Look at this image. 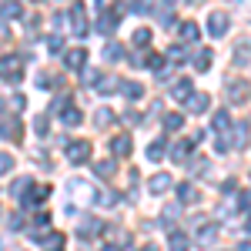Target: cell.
Listing matches in <instances>:
<instances>
[{
    "label": "cell",
    "mask_w": 251,
    "mask_h": 251,
    "mask_svg": "<svg viewBox=\"0 0 251 251\" xmlns=\"http://www.w3.org/2000/svg\"><path fill=\"white\" fill-rule=\"evenodd\" d=\"M100 251H121V248H117V245H104Z\"/></svg>",
    "instance_id": "cell-42"
},
{
    "label": "cell",
    "mask_w": 251,
    "mask_h": 251,
    "mask_svg": "<svg viewBox=\"0 0 251 251\" xmlns=\"http://www.w3.org/2000/svg\"><path fill=\"white\" fill-rule=\"evenodd\" d=\"M117 87H121V94L127 97V100H137V97L144 94V87L134 84V80H117Z\"/></svg>",
    "instance_id": "cell-10"
},
{
    "label": "cell",
    "mask_w": 251,
    "mask_h": 251,
    "mask_svg": "<svg viewBox=\"0 0 251 251\" xmlns=\"http://www.w3.org/2000/svg\"><path fill=\"white\" fill-rule=\"evenodd\" d=\"M24 77V60L17 54H7V57H0V80H10V84H17Z\"/></svg>",
    "instance_id": "cell-1"
},
{
    "label": "cell",
    "mask_w": 251,
    "mask_h": 251,
    "mask_svg": "<svg viewBox=\"0 0 251 251\" xmlns=\"http://www.w3.org/2000/svg\"><path fill=\"white\" fill-rule=\"evenodd\" d=\"M84 60H87V50H84V47H74V50H67V54H64V64H67L71 71H80V67H84Z\"/></svg>",
    "instance_id": "cell-7"
},
{
    "label": "cell",
    "mask_w": 251,
    "mask_h": 251,
    "mask_svg": "<svg viewBox=\"0 0 251 251\" xmlns=\"http://www.w3.org/2000/svg\"><path fill=\"white\" fill-rule=\"evenodd\" d=\"M47 194H50V188H34V191L27 194V198H20V204H27V208H30V204H40Z\"/></svg>",
    "instance_id": "cell-19"
},
{
    "label": "cell",
    "mask_w": 251,
    "mask_h": 251,
    "mask_svg": "<svg viewBox=\"0 0 251 251\" xmlns=\"http://www.w3.org/2000/svg\"><path fill=\"white\" fill-rule=\"evenodd\" d=\"M114 27H117V14H100V20H97L100 34H114Z\"/></svg>",
    "instance_id": "cell-18"
},
{
    "label": "cell",
    "mask_w": 251,
    "mask_h": 251,
    "mask_svg": "<svg viewBox=\"0 0 251 251\" xmlns=\"http://www.w3.org/2000/svg\"><path fill=\"white\" fill-rule=\"evenodd\" d=\"M164 3H177V0H164Z\"/></svg>",
    "instance_id": "cell-44"
},
{
    "label": "cell",
    "mask_w": 251,
    "mask_h": 251,
    "mask_svg": "<svg viewBox=\"0 0 251 251\" xmlns=\"http://www.w3.org/2000/svg\"><path fill=\"white\" fill-rule=\"evenodd\" d=\"M214 234H218V228H214V225H204V228L198 231V245H204V248H208V245L214 241Z\"/></svg>",
    "instance_id": "cell-25"
},
{
    "label": "cell",
    "mask_w": 251,
    "mask_h": 251,
    "mask_svg": "<svg viewBox=\"0 0 251 251\" xmlns=\"http://www.w3.org/2000/svg\"><path fill=\"white\" fill-rule=\"evenodd\" d=\"M181 40H184V44H194V40H198V24H191V20L181 24Z\"/></svg>",
    "instance_id": "cell-24"
},
{
    "label": "cell",
    "mask_w": 251,
    "mask_h": 251,
    "mask_svg": "<svg viewBox=\"0 0 251 251\" xmlns=\"http://www.w3.org/2000/svg\"><path fill=\"white\" fill-rule=\"evenodd\" d=\"M0 40H7V27L3 24H0Z\"/></svg>",
    "instance_id": "cell-43"
},
{
    "label": "cell",
    "mask_w": 251,
    "mask_h": 251,
    "mask_svg": "<svg viewBox=\"0 0 251 251\" xmlns=\"http://www.w3.org/2000/svg\"><path fill=\"white\" fill-rule=\"evenodd\" d=\"M148 44H151V30H144V27L134 30V47H148Z\"/></svg>",
    "instance_id": "cell-29"
},
{
    "label": "cell",
    "mask_w": 251,
    "mask_h": 251,
    "mask_svg": "<svg viewBox=\"0 0 251 251\" xmlns=\"http://www.w3.org/2000/svg\"><path fill=\"white\" fill-rule=\"evenodd\" d=\"M191 148H194L191 141H177V144L171 148V157L177 161V164H184V161H188V154H191Z\"/></svg>",
    "instance_id": "cell-13"
},
{
    "label": "cell",
    "mask_w": 251,
    "mask_h": 251,
    "mask_svg": "<svg viewBox=\"0 0 251 251\" xmlns=\"http://www.w3.org/2000/svg\"><path fill=\"white\" fill-rule=\"evenodd\" d=\"M164 154H168V148H164V141H154V144L148 148V161H161Z\"/></svg>",
    "instance_id": "cell-26"
},
{
    "label": "cell",
    "mask_w": 251,
    "mask_h": 251,
    "mask_svg": "<svg viewBox=\"0 0 251 251\" xmlns=\"http://www.w3.org/2000/svg\"><path fill=\"white\" fill-rule=\"evenodd\" d=\"M245 91H248V84H245V80H238V84H234V80H231V84H228V100H231V104H234V100L241 104V100L248 97V94H245Z\"/></svg>",
    "instance_id": "cell-15"
},
{
    "label": "cell",
    "mask_w": 251,
    "mask_h": 251,
    "mask_svg": "<svg viewBox=\"0 0 251 251\" xmlns=\"http://www.w3.org/2000/svg\"><path fill=\"white\" fill-rule=\"evenodd\" d=\"M245 141H248V124H241V127H238V134H234V144H231V148H245Z\"/></svg>",
    "instance_id": "cell-34"
},
{
    "label": "cell",
    "mask_w": 251,
    "mask_h": 251,
    "mask_svg": "<svg viewBox=\"0 0 251 251\" xmlns=\"http://www.w3.org/2000/svg\"><path fill=\"white\" fill-rule=\"evenodd\" d=\"M111 121H114V114H111L107 107H100V111H97V127H107Z\"/></svg>",
    "instance_id": "cell-33"
},
{
    "label": "cell",
    "mask_w": 251,
    "mask_h": 251,
    "mask_svg": "<svg viewBox=\"0 0 251 251\" xmlns=\"http://www.w3.org/2000/svg\"><path fill=\"white\" fill-rule=\"evenodd\" d=\"M168 248L171 251H188L191 248V238H188L184 231H171L168 234Z\"/></svg>",
    "instance_id": "cell-8"
},
{
    "label": "cell",
    "mask_w": 251,
    "mask_h": 251,
    "mask_svg": "<svg viewBox=\"0 0 251 251\" xmlns=\"http://www.w3.org/2000/svg\"><path fill=\"white\" fill-rule=\"evenodd\" d=\"M27 188H30V177H17V181H14V188H10V194H24Z\"/></svg>",
    "instance_id": "cell-35"
},
{
    "label": "cell",
    "mask_w": 251,
    "mask_h": 251,
    "mask_svg": "<svg viewBox=\"0 0 251 251\" xmlns=\"http://www.w3.org/2000/svg\"><path fill=\"white\" fill-rule=\"evenodd\" d=\"M94 174H97V177H104V181H107V177H114V161H97Z\"/></svg>",
    "instance_id": "cell-22"
},
{
    "label": "cell",
    "mask_w": 251,
    "mask_h": 251,
    "mask_svg": "<svg viewBox=\"0 0 251 251\" xmlns=\"http://www.w3.org/2000/svg\"><path fill=\"white\" fill-rule=\"evenodd\" d=\"M191 91H194V84H191V80H188V77H181V80H177V84H174L171 97H174V100H188V94H191Z\"/></svg>",
    "instance_id": "cell-14"
},
{
    "label": "cell",
    "mask_w": 251,
    "mask_h": 251,
    "mask_svg": "<svg viewBox=\"0 0 251 251\" xmlns=\"http://www.w3.org/2000/svg\"><path fill=\"white\" fill-rule=\"evenodd\" d=\"M97 231H100V221H94V218H87V221H84V225L77 228V234H80V238H94Z\"/></svg>",
    "instance_id": "cell-21"
},
{
    "label": "cell",
    "mask_w": 251,
    "mask_h": 251,
    "mask_svg": "<svg viewBox=\"0 0 251 251\" xmlns=\"http://www.w3.org/2000/svg\"><path fill=\"white\" fill-rule=\"evenodd\" d=\"M71 191L80 194V201H94V191H91V184H84V181H74V184H71Z\"/></svg>",
    "instance_id": "cell-23"
},
{
    "label": "cell",
    "mask_w": 251,
    "mask_h": 251,
    "mask_svg": "<svg viewBox=\"0 0 251 251\" xmlns=\"http://www.w3.org/2000/svg\"><path fill=\"white\" fill-rule=\"evenodd\" d=\"M234 64H238V67H248V44H241V47L234 50Z\"/></svg>",
    "instance_id": "cell-31"
},
{
    "label": "cell",
    "mask_w": 251,
    "mask_h": 251,
    "mask_svg": "<svg viewBox=\"0 0 251 251\" xmlns=\"http://www.w3.org/2000/svg\"><path fill=\"white\" fill-rule=\"evenodd\" d=\"M148 67H151V71H164V57H161V54H151V57H148Z\"/></svg>",
    "instance_id": "cell-36"
},
{
    "label": "cell",
    "mask_w": 251,
    "mask_h": 251,
    "mask_svg": "<svg viewBox=\"0 0 251 251\" xmlns=\"http://www.w3.org/2000/svg\"><path fill=\"white\" fill-rule=\"evenodd\" d=\"M0 14H3L7 20H14V17H20L24 10H20V3H17V0H3V3H0Z\"/></svg>",
    "instance_id": "cell-20"
},
{
    "label": "cell",
    "mask_w": 251,
    "mask_h": 251,
    "mask_svg": "<svg viewBox=\"0 0 251 251\" xmlns=\"http://www.w3.org/2000/svg\"><path fill=\"white\" fill-rule=\"evenodd\" d=\"M208 104H211V94H204V91H191V94H188V100H184V107H188L191 114H201Z\"/></svg>",
    "instance_id": "cell-4"
},
{
    "label": "cell",
    "mask_w": 251,
    "mask_h": 251,
    "mask_svg": "<svg viewBox=\"0 0 251 251\" xmlns=\"http://www.w3.org/2000/svg\"><path fill=\"white\" fill-rule=\"evenodd\" d=\"M47 50H50V54H60V50H64V40L60 37H47Z\"/></svg>",
    "instance_id": "cell-37"
},
{
    "label": "cell",
    "mask_w": 251,
    "mask_h": 251,
    "mask_svg": "<svg viewBox=\"0 0 251 251\" xmlns=\"http://www.w3.org/2000/svg\"><path fill=\"white\" fill-rule=\"evenodd\" d=\"M0 137H7V141H17L20 137V121L17 117H0Z\"/></svg>",
    "instance_id": "cell-6"
},
{
    "label": "cell",
    "mask_w": 251,
    "mask_h": 251,
    "mask_svg": "<svg viewBox=\"0 0 251 251\" xmlns=\"http://www.w3.org/2000/svg\"><path fill=\"white\" fill-rule=\"evenodd\" d=\"M177 201H181V204H194V201H198V188H194V184H181V188H177Z\"/></svg>",
    "instance_id": "cell-17"
},
{
    "label": "cell",
    "mask_w": 251,
    "mask_h": 251,
    "mask_svg": "<svg viewBox=\"0 0 251 251\" xmlns=\"http://www.w3.org/2000/svg\"><path fill=\"white\" fill-rule=\"evenodd\" d=\"M228 24H231V20H228L225 10H211V17H208V34H211V37H225V34H228Z\"/></svg>",
    "instance_id": "cell-2"
},
{
    "label": "cell",
    "mask_w": 251,
    "mask_h": 251,
    "mask_svg": "<svg viewBox=\"0 0 251 251\" xmlns=\"http://www.w3.org/2000/svg\"><path fill=\"white\" fill-rule=\"evenodd\" d=\"M124 121H127V124H134V127H137V124H141V121H144V117L137 114V111H127V114H124Z\"/></svg>",
    "instance_id": "cell-40"
},
{
    "label": "cell",
    "mask_w": 251,
    "mask_h": 251,
    "mask_svg": "<svg viewBox=\"0 0 251 251\" xmlns=\"http://www.w3.org/2000/svg\"><path fill=\"white\" fill-rule=\"evenodd\" d=\"M97 7H100V14H107L111 7H117V0H97Z\"/></svg>",
    "instance_id": "cell-41"
},
{
    "label": "cell",
    "mask_w": 251,
    "mask_h": 251,
    "mask_svg": "<svg viewBox=\"0 0 251 251\" xmlns=\"http://www.w3.org/2000/svg\"><path fill=\"white\" fill-rule=\"evenodd\" d=\"M60 107H64V111H60V121H64L67 127H74V124H80V111L74 107V104H67V100H64Z\"/></svg>",
    "instance_id": "cell-11"
},
{
    "label": "cell",
    "mask_w": 251,
    "mask_h": 251,
    "mask_svg": "<svg viewBox=\"0 0 251 251\" xmlns=\"http://www.w3.org/2000/svg\"><path fill=\"white\" fill-rule=\"evenodd\" d=\"M168 188H171V177H168V174H154V177L148 181V191L151 194H164Z\"/></svg>",
    "instance_id": "cell-12"
},
{
    "label": "cell",
    "mask_w": 251,
    "mask_h": 251,
    "mask_svg": "<svg viewBox=\"0 0 251 251\" xmlns=\"http://www.w3.org/2000/svg\"><path fill=\"white\" fill-rule=\"evenodd\" d=\"M211 131H218V134L231 131V114H228V111H218V114L211 117Z\"/></svg>",
    "instance_id": "cell-9"
},
{
    "label": "cell",
    "mask_w": 251,
    "mask_h": 251,
    "mask_svg": "<svg viewBox=\"0 0 251 251\" xmlns=\"http://www.w3.org/2000/svg\"><path fill=\"white\" fill-rule=\"evenodd\" d=\"M34 131H37L40 137H44L47 131H50V124H47V117H37V121H34Z\"/></svg>",
    "instance_id": "cell-39"
},
{
    "label": "cell",
    "mask_w": 251,
    "mask_h": 251,
    "mask_svg": "<svg viewBox=\"0 0 251 251\" xmlns=\"http://www.w3.org/2000/svg\"><path fill=\"white\" fill-rule=\"evenodd\" d=\"M181 124H184V117H181V114H164V127H168V131H177Z\"/></svg>",
    "instance_id": "cell-30"
},
{
    "label": "cell",
    "mask_w": 251,
    "mask_h": 251,
    "mask_svg": "<svg viewBox=\"0 0 251 251\" xmlns=\"http://www.w3.org/2000/svg\"><path fill=\"white\" fill-rule=\"evenodd\" d=\"M168 57H171L174 64H181V60H188V50H184V47H181V44H174L171 50H168Z\"/></svg>",
    "instance_id": "cell-28"
},
{
    "label": "cell",
    "mask_w": 251,
    "mask_h": 251,
    "mask_svg": "<svg viewBox=\"0 0 251 251\" xmlns=\"http://www.w3.org/2000/svg\"><path fill=\"white\" fill-rule=\"evenodd\" d=\"M121 57V47H117V44H107V47H104V60H117Z\"/></svg>",
    "instance_id": "cell-38"
},
{
    "label": "cell",
    "mask_w": 251,
    "mask_h": 251,
    "mask_svg": "<svg viewBox=\"0 0 251 251\" xmlns=\"http://www.w3.org/2000/svg\"><path fill=\"white\" fill-rule=\"evenodd\" d=\"M71 27H74V34H77V37L87 34V17H84V7H80V3L71 7Z\"/></svg>",
    "instance_id": "cell-5"
},
{
    "label": "cell",
    "mask_w": 251,
    "mask_h": 251,
    "mask_svg": "<svg viewBox=\"0 0 251 251\" xmlns=\"http://www.w3.org/2000/svg\"><path fill=\"white\" fill-rule=\"evenodd\" d=\"M211 50H201V54H198V60H194V67H198V71H208V67H211Z\"/></svg>",
    "instance_id": "cell-27"
},
{
    "label": "cell",
    "mask_w": 251,
    "mask_h": 251,
    "mask_svg": "<svg viewBox=\"0 0 251 251\" xmlns=\"http://www.w3.org/2000/svg\"><path fill=\"white\" fill-rule=\"evenodd\" d=\"M91 157V144L87 141H74V144H67V161L71 164H84Z\"/></svg>",
    "instance_id": "cell-3"
},
{
    "label": "cell",
    "mask_w": 251,
    "mask_h": 251,
    "mask_svg": "<svg viewBox=\"0 0 251 251\" xmlns=\"http://www.w3.org/2000/svg\"><path fill=\"white\" fill-rule=\"evenodd\" d=\"M10 171H14V157L0 151V177H3V174H10Z\"/></svg>",
    "instance_id": "cell-32"
},
{
    "label": "cell",
    "mask_w": 251,
    "mask_h": 251,
    "mask_svg": "<svg viewBox=\"0 0 251 251\" xmlns=\"http://www.w3.org/2000/svg\"><path fill=\"white\" fill-rule=\"evenodd\" d=\"M131 148H134L131 137H114V141H111V151H114L117 157H127V154H131Z\"/></svg>",
    "instance_id": "cell-16"
},
{
    "label": "cell",
    "mask_w": 251,
    "mask_h": 251,
    "mask_svg": "<svg viewBox=\"0 0 251 251\" xmlns=\"http://www.w3.org/2000/svg\"><path fill=\"white\" fill-rule=\"evenodd\" d=\"M141 251H154V248H141Z\"/></svg>",
    "instance_id": "cell-45"
}]
</instances>
